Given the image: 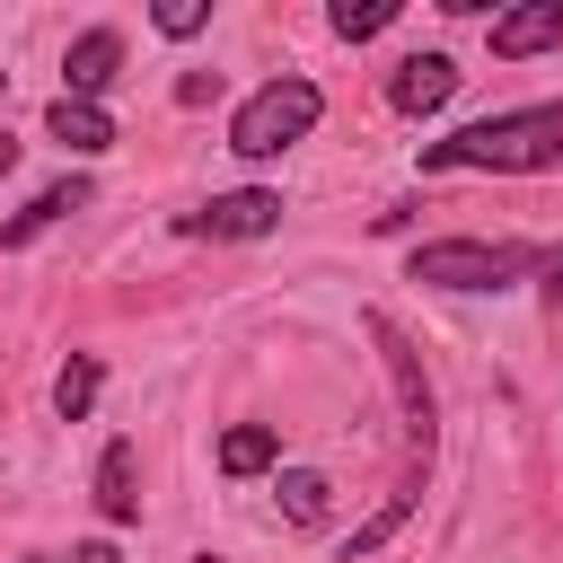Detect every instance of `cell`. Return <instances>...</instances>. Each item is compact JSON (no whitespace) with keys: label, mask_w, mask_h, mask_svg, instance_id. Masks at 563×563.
<instances>
[{"label":"cell","mask_w":563,"mask_h":563,"mask_svg":"<svg viewBox=\"0 0 563 563\" xmlns=\"http://www.w3.org/2000/svg\"><path fill=\"white\" fill-rule=\"evenodd\" d=\"M422 167H484V176H545L563 167V106H519L484 114L449 141H422Z\"/></svg>","instance_id":"1"},{"label":"cell","mask_w":563,"mask_h":563,"mask_svg":"<svg viewBox=\"0 0 563 563\" xmlns=\"http://www.w3.org/2000/svg\"><path fill=\"white\" fill-rule=\"evenodd\" d=\"M537 264H545V246H519V238H431V246H413L405 273L431 290H510Z\"/></svg>","instance_id":"2"},{"label":"cell","mask_w":563,"mask_h":563,"mask_svg":"<svg viewBox=\"0 0 563 563\" xmlns=\"http://www.w3.org/2000/svg\"><path fill=\"white\" fill-rule=\"evenodd\" d=\"M317 114H325L317 79L282 70V79H264V88L229 114V150H238V158H282L290 141H308V132H317Z\"/></svg>","instance_id":"3"},{"label":"cell","mask_w":563,"mask_h":563,"mask_svg":"<svg viewBox=\"0 0 563 563\" xmlns=\"http://www.w3.org/2000/svg\"><path fill=\"white\" fill-rule=\"evenodd\" d=\"M361 325H369V343H378V361H387V378H396L405 449H413V466H431V449H440V396H431V378H422V352H413V334H405L387 308H369Z\"/></svg>","instance_id":"4"},{"label":"cell","mask_w":563,"mask_h":563,"mask_svg":"<svg viewBox=\"0 0 563 563\" xmlns=\"http://www.w3.org/2000/svg\"><path fill=\"white\" fill-rule=\"evenodd\" d=\"M273 229H282L273 185H238V194H211L202 211H185V238H273Z\"/></svg>","instance_id":"5"},{"label":"cell","mask_w":563,"mask_h":563,"mask_svg":"<svg viewBox=\"0 0 563 563\" xmlns=\"http://www.w3.org/2000/svg\"><path fill=\"white\" fill-rule=\"evenodd\" d=\"M457 97V62L449 53H405L396 70H387V106L396 114H440Z\"/></svg>","instance_id":"6"},{"label":"cell","mask_w":563,"mask_h":563,"mask_svg":"<svg viewBox=\"0 0 563 563\" xmlns=\"http://www.w3.org/2000/svg\"><path fill=\"white\" fill-rule=\"evenodd\" d=\"M114 70H123V35H114V26H88V35L62 53V97H88V106H97V97L114 88Z\"/></svg>","instance_id":"7"},{"label":"cell","mask_w":563,"mask_h":563,"mask_svg":"<svg viewBox=\"0 0 563 563\" xmlns=\"http://www.w3.org/2000/svg\"><path fill=\"white\" fill-rule=\"evenodd\" d=\"M545 44H563V0H528V9H501L493 18V53L501 62H528Z\"/></svg>","instance_id":"8"},{"label":"cell","mask_w":563,"mask_h":563,"mask_svg":"<svg viewBox=\"0 0 563 563\" xmlns=\"http://www.w3.org/2000/svg\"><path fill=\"white\" fill-rule=\"evenodd\" d=\"M97 510H106L114 528L141 519V449H132V440H106V457H97Z\"/></svg>","instance_id":"9"},{"label":"cell","mask_w":563,"mask_h":563,"mask_svg":"<svg viewBox=\"0 0 563 563\" xmlns=\"http://www.w3.org/2000/svg\"><path fill=\"white\" fill-rule=\"evenodd\" d=\"M44 132H53L62 150H79V158L114 150V114H106V106H88V97H53V106H44Z\"/></svg>","instance_id":"10"},{"label":"cell","mask_w":563,"mask_h":563,"mask_svg":"<svg viewBox=\"0 0 563 563\" xmlns=\"http://www.w3.org/2000/svg\"><path fill=\"white\" fill-rule=\"evenodd\" d=\"M70 211H88V176H62V185H44L18 220H0V246H26V238H44L53 220H70Z\"/></svg>","instance_id":"11"},{"label":"cell","mask_w":563,"mask_h":563,"mask_svg":"<svg viewBox=\"0 0 563 563\" xmlns=\"http://www.w3.org/2000/svg\"><path fill=\"white\" fill-rule=\"evenodd\" d=\"M97 387H106V369H97V352H70V361H62V378H53V413H62V422H88V405H97Z\"/></svg>","instance_id":"12"},{"label":"cell","mask_w":563,"mask_h":563,"mask_svg":"<svg viewBox=\"0 0 563 563\" xmlns=\"http://www.w3.org/2000/svg\"><path fill=\"white\" fill-rule=\"evenodd\" d=\"M282 457V431L273 422H238L229 440H220V475H264Z\"/></svg>","instance_id":"13"},{"label":"cell","mask_w":563,"mask_h":563,"mask_svg":"<svg viewBox=\"0 0 563 563\" xmlns=\"http://www.w3.org/2000/svg\"><path fill=\"white\" fill-rule=\"evenodd\" d=\"M396 9H405V0H334V9H325V26H334L343 44H369V35H387V26H396Z\"/></svg>","instance_id":"14"},{"label":"cell","mask_w":563,"mask_h":563,"mask_svg":"<svg viewBox=\"0 0 563 563\" xmlns=\"http://www.w3.org/2000/svg\"><path fill=\"white\" fill-rule=\"evenodd\" d=\"M413 501H422V493H387V510H378V519H361V528L343 537V563H352V554H378V545H387V537L413 519Z\"/></svg>","instance_id":"15"},{"label":"cell","mask_w":563,"mask_h":563,"mask_svg":"<svg viewBox=\"0 0 563 563\" xmlns=\"http://www.w3.org/2000/svg\"><path fill=\"white\" fill-rule=\"evenodd\" d=\"M282 510L308 528V519H325V475H308V466H290L282 475Z\"/></svg>","instance_id":"16"},{"label":"cell","mask_w":563,"mask_h":563,"mask_svg":"<svg viewBox=\"0 0 563 563\" xmlns=\"http://www.w3.org/2000/svg\"><path fill=\"white\" fill-rule=\"evenodd\" d=\"M150 26L185 44V35H202V26H211V0H158V9H150Z\"/></svg>","instance_id":"17"},{"label":"cell","mask_w":563,"mask_h":563,"mask_svg":"<svg viewBox=\"0 0 563 563\" xmlns=\"http://www.w3.org/2000/svg\"><path fill=\"white\" fill-rule=\"evenodd\" d=\"M211 97H220V70H185L176 79V106H211Z\"/></svg>","instance_id":"18"},{"label":"cell","mask_w":563,"mask_h":563,"mask_svg":"<svg viewBox=\"0 0 563 563\" xmlns=\"http://www.w3.org/2000/svg\"><path fill=\"white\" fill-rule=\"evenodd\" d=\"M537 290H545V308L563 317V246H545V264H537Z\"/></svg>","instance_id":"19"},{"label":"cell","mask_w":563,"mask_h":563,"mask_svg":"<svg viewBox=\"0 0 563 563\" xmlns=\"http://www.w3.org/2000/svg\"><path fill=\"white\" fill-rule=\"evenodd\" d=\"M9 167H18V141H9V123H0V176H9Z\"/></svg>","instance_id":"20"},{"label":"cell","mask_w":563,"mask_h":563,"mask_svg":"<svg viewBox=\"0 0 563 563\" xmlns=\"http://www.w3.org/2000/svg\"><path fill=\"white\" fill-rule=\"evenodd\" d=\"M26 563H62V554H26Z\"/></svg>","instance_id":"21"},{"label":"cell","mask_w":563,"mask_h":563,"mask_svg":"<svg viewBox=\"0 0 563 563\" xmlns=\"http://www.w3.org/2000/svg\"><path fill=\"white\" fill-rule=\"evenodd\" d=\"M194 563H220V554H194Z\"/></svg>","instance_id":"22"}]
</instances>
